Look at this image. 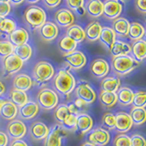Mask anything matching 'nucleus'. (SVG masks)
I'll use <instances>...</instances> for the list:
<instances>
[{
    "mask_svg": "<svg viewBox=\"0 0 146 146\" xmlns=\"http://www.w3.org/2000/svg\"><path fill=\"white\" fill-rule=\"evenodd\" d=\"M52 85L56 92L68 97L76 88L75 78L67 68H60L53 77Z\"/></svg>",
    "mask_w": 146,
    "mask_h": 146,
    "instance_id": "nucleus-1",
    "label": "nucleus"
},
{
    "mask_svg": "<svg viewBox=\"0 0 146 146\" xmlns=\"http://www.w3.org/2000/svg\"><path fill=\"white\" fill-rule=\"evenodd\" d=\"M140 65L136 59L130 55H125V56H119L112 58L111 59V68L115 74L119 76H126L129 73Z\"/></svg>",
    "mask_w": 146,
    "mask_h": 146,
    "instance_id": "nucleus-2",
    "label": "nucleus"
},
{
    "mask_svg": "<svg viewBox=\"0 0 146 146\" xmlns=\"http://www.w3.org/2000/svg\"><path fill=\"white\" fill-rule=\"evenodd\" d=\"M24 22L32 29H38L47 20V15L44 9L32 5L26 8L23 14Z\"/></svg>",
    "mask_w": 146,
    "mask_h": 146,
    "instance_id": "nucleus-3",
    "label": "nucleus"
},
{
    "mask_svg": "<svg viewBox=\"0 0 146 146\" xmlns=\"http://www.w3.org/2000/svg\"><path fill=\"white\" fill-rule=\"evenodd\" d=\"M55 75V70L53 66L48 61H39L35 65L33 70V79L35 82L43 84L51 80Z\"/></svg>",
    "mask_w": 146,
    "mask_h": 146,
    "instance_id": "nucleus-4",
    "label": "nucleus"
},
{
    "mask_svg": "<svg viewBox=\"0 0 146 146\" xmlns=\"http://www.w3.org/2000/svg\"><path fill=\"white\" fill-rule=\"evenodd\" d=\"M36 102L39 107L46 111L55 109L58 104V95L54 90L44 88L39 90L36 96Z\"/></svg>",
    "mask_w": 146,
    "mask_h": 146,
    "instance_id": "nucleus-5",
    "label": "nucleus"
},
{
    "mask_svg": "<svg viewBox=\"0 0 146 146\" xmlns=\"http://www.w3.org/2000/svg\"><path fill=\"white\" fill-rule=\"evenodd\" d=\"M67 136V131L63 129L62 125L55 124L51 131H49L48 136L44 140V146H61L62 137Z\"/></svg>",
    "mask_w": 146,
    "mask_h": 146,
    "instance_id": "nucleus-6",
    "label": "nucleus"
},
{
    "mask_svg": "<svg viewBox=\"0 0 146 146\" xmlns=\"http://www.w3.org/2000/svg\"><path fill=\"white\" fill-rule=\"evenodd\" d=\"M2 63H3L4 72L7 76L16 74V73H17L21 70L23 65H24V62L15 53L3 58Z\"/></svg>",
    "mask_w": 146,
    "mask_h": 146,
    "instance_id": "nucleus-7",
    "label": "nucleus"
},
{
    "mask_svg": "<svg viewBox=\"0 0 146 146\" xmlns=\"http://www.w3.org/2000/svg\"><path fill=\"white\" fill-rule=\"evenodd\" d=\"M74 91L76 97L83 100L88 105L92 104L97 99V94H96L95 90L87 82H83V83H80L79 86H77Z\"/></svg>",
    "mask_w": 146,
    "mask_h": 146,
    "instance_id": "nucleus-8",
    "label": "nucleus"
},
{
    "mask_svg": "<svg viewBox=\"0 0 146 146\" xmlns=\"http://www.w3.org/2000/svg\"><path fill=\"white\" fill-rule=\"evenodd\" d=\"M123 5L120 0H105L103 2L102 15L108 19L113 20L120 17Z\"/></svg>",
    "mask_w": 146,
    "mask_h": 146,
    "instance_id": "nucleus-9",
    "label": "nucleus"
},
{
    "mask_svg": "<svg viewBox=\"0 0 146 146\" xmlns=\"http://www.w3.org/2000/svg\"><path fill=\"white\" fill-rule=\"evenodd\" d=\"M88 140V141L96 146H105L110 143L111 134H110L108 130L104 129L102 127H99L90 131Z\"/></svg>",
    "mask_w": 146,
    "mask_h": 146,
    "instance_id": "nucleus-10",
    "label": "nucleus"
},
{
    "mask_svg": "<svg viewBox=\"0 0 146 146\" xmlns=\"http://www.w3.org/2000/svg\"><path fill=\"white\" fill-rule=\"evenodd\" d=\"M7 131L8 136L13 140L23 139L27 132V129L25 123L21 120H17V119L10 121V122L7 124Z\"/></svg>",
    "mask_w": 146,
    "mask_h": 146,
    "instance_id": "nucleus-11",
    "label": "nucleus"
},
{
    "mask_svg": "<svg viewBox=\"0 0 146 146\" xmlns=\"http://www.w3.org/2000/svg\"><path fill=\"white\" fill-rule=\"evenodd\" d=\"M64 60L68 64V66L72 70H80L87 63V58L83 52L80 50H74L73 52L65 55Z\"/></svg>",
    "mask_w": 146,
    "mask_h": 146,
    "instance_id": "nucleus-12",
    "label": "nucleus"
},
{
    "mask_svg": "<svg viewBox=\"0 0 146 146\" xmlns=\"http://www.w3.org/2000/svg\"><path fill=\"white\" fill-rule=\"evenodd\" d=\"M54 20L56 25L61 27H68L74 24L75 16L73 12L67 8H60L54 14Z\"/></svg>",
    "mask_w": 146,
    "mask_h": 146,
    "instance_id": "nucleus-13",
    "label": "nucleus"
},
{
    "mask_svg": "<svg viewBox=\"0 0 146 146\" xmlns=\"http://www.w3.org/2000/svg\"><path fill=\"white\" fill-rule=\"evenodd\" d=\"M132 126L133 122L129 113L121 111L115 115V129L119 133H126L129 131Z\"/></svg>",
    "mask_w": 146,
    "mask_h": 146,
    "instance_id": "nucleus-14",
    "label": "nucleus"
},
{
    "mask_svg": "<svg viewBox=\"0 0 146 146\" xmlns=\"http://www.w3.org/2000/svg\"><path fill=\"white\" fill-rule=\"evenodd\" d=\"M90 70L94 77L102 79V78H105L109 74L110 65L103 58H96L91 62L90 66Z\"/></svg>",
    "mask_w": 146,
    "mask_h": 146,
    "instance_id": "nucleus-15",
    "label": "nucleus"
},
{
    "mask_svg": "<svg viewBox=\"0 0 146 146\" xmlns=\"http://www.w3.org/2000/svg\"><path fill=\"white\" fill-rule=\"evenodd\" d=\"M39 36H41L44 41H52L55 38H57L58 36V27L53 22H47L44 23V25L41 26L38 29Z\"/></svg>",
    "mask_w": 146,
    "mask_h": 146,
    "instance_id": "nucleus-16",
    "label": "nucleus"
},
{
    "mask_svg": "<svg viewBox=\"0 0 146 146\" xmlns=\"http://www.w3.org/2000/svg\"><path fill=\"white\" fill-rule=\"evenodd\" d=\"M49 128L42 121H35L30 125L29 133L36 141L45 140L49 132Z\"/></svg>",
    "mask_w": 146,
    "mask_h": 146,
    "instance_id": "nucleus-17",
    "label": "nucleus"
},
{
    "mask_svg": "<svg viewBox=\"0 0 146 146\" xmlns=\"http://www.w3.org/2000/svg\"><path fill=\"white\" fill-rule=\"evenodd\" d=\"M39 112V106L36 102H27L22 107L18 108V115L23 120H30L35 118Z\"/></svg>",
    "mask_w": 146,
    "mask_h": 146,
    "instance_id": "nucleus-18",
    "label": "nucleus"
},
{
    "mask_svg": "<svg viewBox=\"0 0 146 146\" xmlns=\"http://www.w3.org/2000/svg\"><path fill=\"white\" fill-rule=\"evenodd\" d=\"M93 120L89 114L87 113H80L77 115V129L79 130L80 134L84 135L91 131L93 127Z\"/></svg>",
    "mask_w": 146,
    "mask_h": 146,
    "instance_id": "nucleus-19",
    "label": "nucleus"
},
{
    "mask_svg": "<svg viewBox=\"0 0 146 146\" xmlns=\"http://www.w3.org/2000/svg\"><path fill=\"white\" fill-rule=\"evenodd\" d=\"M130 21L125 17H117L112 20V30L116 36H120L121 38L128 36V32L130 29Z\"/></svg>",
    "mask_w": 146,
    "mask_h": 146,
    "instance_id": "nucleus-20",
    "label": "nucleus"
},
{
    "mask_svg": "<svg viewBox=\"0 0 146 146\" xmlns=\"http://www.w3.org/2000/svg\"><path fill=\"white\" fill-rule=\"evenodd\" d=\"M131 52L138 62L144 60L146 57V42L143 38L132 41L131 45Z\"/></svg>",
    "mask_w": 146,
    "mask_h": 146,
    "instance_id": "nucleus-21",
    "label": "nucleus"
},
{
    "mask_svg": "<svg viewBox=\"0 0 146 146\" xmlns=\"http://www.w3.org/2000/svg\"><path fill=\"white\" fill-rule=\"evenodd\" d=\"M9 41L15 46V47H18V46H22L24 44H27L29 41V32H27L25 29H16L12 33L8 35Z\"/></svg>",
    "mask_w": 146,
    "mask_h": 146,
    "instance_id": "nucleus-22",
    "label": "nucleus"
},
{
    "mask_svg": "<svg viewBox=\"0 0 146 146\" xmlns=\"http://www.w3.org/2000/svg\"><path fill=\"white\" fill-rule=\"evenodd\" d=\"M32 85H33V80H32L31 77L27 74H24V73L17 75L15 79L13 80L14 89L18 90L20 91H24V92L29 90Z\"/></svg>",
    "mask_w": 146,
    "mask_h": 146,
    "instance_id": "nucleus-23",
    "label": "nucleus"
},
{
    "mask_svg": "<svg viewBox=\"0 0 146 146\" xmlns=\"http://www.w3.org/2000/svg\"><path fill=\"white\" fill-rule=\"evenodd\" d=\"M85 10L90 17L98 18L103 14V2L102 0H88Z\"/></svg>",
    "mask_w": 146,
    "mask_h": 146,
    "instance_id": "nucleus-24",
    "label": "nucleus"
},
{
    "mask_svg": "<svg viewBox=\"0 0 146 146\" xmlns=\"http://www.w3.org/2000/svg\"><path fill=\"white\" fill-rule=\"evenodd\" d=\"M117 94V102L121 106H129L132 104L134 92L131 89L128 87H120L116 92Z\"/></svg>",
    "mask_w": 146,
    "mask_h": 146,
    "instance_id": "nucleus-25",
    "label": "nucleus"
},
{
    "mask_svg": "<svg viewBox=\"0 0 146 146\" xmlns=\"http://www.w3.org/2000/svg\"><path fill=\"white\" fill-rule=\"evenodd\" d=\"M112 58L119 57V56H125L131 53V45L128 44L124 41L116 39L113 43L111 48L109 49Z\"/></svg>",
    "mask_w": 146,
    "mask_h": 146,
    "instance_id": "nucleus-26",
    "label": "nucleus"
},
{
    "mask_svg": "<svg viewBox=\"0 0 146 146\" xmlns=\"http://www.w3.org/2000/svg\"><path fill=\"white\" fill-rule=\"evenodd\" d=\"M120 87H121V80L119 77H115V76L105 77L102 80V83H100L102 91H108V92L116 93Z\"/></svg>",
    "mask_w": 146,
    "mask_h": 146,
    "instance_id": "nucleus-27",
    "label": "nucleus"
},
{
    "mask_svg": "<svg viewBox=\"0 0 146 146\" xmlns=\"http://www.w3.org/2000/svg\"><path fill=\"white\" fill-rule=\"evenodd\" d=\"M77 45L78 43L76 41H74L67 35H64L58 40V48L59 49V51L63 54V56H65V55H68L73 52L74 50H76Z\"/></svg>",
    "mask_w": 146,
    "mask_h": 146,
    "instance_id": "nucleus-28",
    "label": "nucleus"
},
{
    "mask_svg": "<svg viewBox=\"0 0 146 146\" xmlns=\"http://www.w3.org/2000/svg\"><path fill=\"white\" fill-rule=\"evenodd\" d=\"M102 29V27L99 22H96V21L90 22L84 29L86 38L89 41H91V42L97 41L100 38Z\"/></svg>",
    "mask_w": 146,
    "mask_h": 146,
    "instance_id": "nucleus-29",
    "label": "nucleus"
},
{
    "mask_svg": "<svg viewBox=\"0 0 146 146\" xmlns=\"http://www.w3.org/2000/svg\"><path fill=\"white\" fill-rule=\"evenodd\" d=\"M116 34L114 33V31L112 30L111 27H104L102 29V32H100V40L105 47H106L108 49H110L111 48V46L113 45V43L115 42L116 38Z\"/></svg>",
    "mask_w": 146,
    "mask_h": 146,
    "instance_id": "nucleus-30",
    "label": "nucleus"
},
{
    "mask_svg": "<svg viewBox=\"0 0 146 146\" xmlns=\"http://www.w3.org/2000/svg\"><path fill=\"white\" fill-rule=\"evenodd\" d=\"M18 113V108L10 100H7V102L3 105L2 109L0 110V115L3 119L7 121L14 120Z\"/></svg>",
    "mask_w": 146,
    "mask_h": 146,
    "instance_id": "nucleus-31",
    "label": "nucleus"
},
{
    "mask_svg": "<svg viewBox=\"0 0 146 146\" xmlns=\"http://www.w3.org/2000/svg\"><path fill=\"white\" fill-rule=\"evenodd\" d=\"M66 35L68 36H70L74 41H76L77 43H80L86 38L84 29L77 24H73L70 27H67Z\"/></svg>",
    "mask_w": 146,
    "mask_h": 146,
    "instance_id": "nucleus-32",
    "label": "nucleus"
},
{
    "mask_svg": "<svg viewBox=\"0 0 146 146\" xmlns=\"http://www.w3.org/2000/svg\"><path fill=\"white\" fill-rule=\"evenodd\" d=\"M9 100L17 108H20L29 102V97H27V93L24 92V91L12 89L10 90V92H9Z\"/></svg>",
    "mask_w": 146,
    "mask_h": 146,
    "instance_id": "nucleus-33",
    "label": "nucleus"
},
{
    "mask_svg": "<svg viewBox=\"0 0 146 146\" xmlns=\"http://www.w3.org/2000/svg\"><path fill=\"white\" fill-rule=\"evenodd\" d=\"M145 35L144 27L140 24L139 22H132L130 24L129 32H128V36L132 41L139 40L143 38Z\"/></svg>",
    "mask_w": 146,
    "mask_h": 146,
    "instance_id": "nucleus-34",
    "label": "nucleus"
},
{
    "mask_svg": "<svg viewBox=\"0 0 146 146\" xmlns=\"http://www.w3.org/2000/svg\"><path fill=\"white\" fill-rule=\"evenodd\" d=\"M99 99L102 105L106 109H111L117 104V94L115 92L100 91Z\"/></svg>",
    "mask_w": 146,
    "mask_h": 146,
    "instance_id": "nucleus-35",
    "label": "nucleus"
},
{
    "mask_svg": "<svg viewBox=\"0 0 146 146\" xmlns=\"http://www.w3.org/2000/svg\"><path fill=\"white\" fill-rule=\"evenodd\" d=\"M130 116L133 122V125H143L146 121V111L145 108L132 107L130 112Z\"/></svg>",
    "mask_w": 146,
    "mask_h": 146,
    "instance_id": "nucleus-36",
    "label": "nucleus"
},
{
    "mask_svg": "<svg viewBox=\"0 0 146 146\" xmlns=\"http://www.w3.org/2000/svg\"><path fill=\"white\" fill-rule=\"evenodd\" d=\"M17 56L23 62L27 61L32 56V48L29 44H24L22 46L15 47V51H14Z\"/></svg>",
    "mask_w": 146,
    "mask_h": 146,
    "instance_id": "nucleus-37",
    "label": "nucleus"
},
{
    "mask_svg": "<svg viewBox=\"0 0 146 146\" xmlns=\"http://www.w3.org/2000/svg\"><path fill=\"white\" fill-rule=\"evenodd\" d=\"M70 113V110H68V105L66 104H60L57 106L54 110V112H53V116L54 119L57 121V122L58 124H62V122L68 114Z\"/></svg>",
    "mask_w": 146,
    "mask_h": 146,
    "instance_id": "nucleus-38",
    "label": "nucleus"
},
{
    "mask_svg": "<svg viewBox=\"0 0 146 146\" xmlns=\"http://www.w3.org/2000/svg\"><path fill=\"white\" fill-rule=\"evenodd\" d=\"M17 29V23L11 18L3 17L0 24V33L9 35Z\"/></svg>",
    "mask_w": 146,
    "mask_h": 146,
    "instance_id": "nucleus-39",
    "label": "nucleus"
},
{
    "mask_svg": "<svg viewBox=\"0 0 146 146\" xmlns=\"http://www.w3.org/2000/svg\"><path fill=\"white\" fill-rule=\"evenodd\" d=\"M68 107L70 113L74 114V115H79L80 113H84V111L88 107V104L84 102L83 100L77 98L75 100V102L73 103H70V105H68Z\"/></svg>",
    "mask_w": 146,
    "mask_h": 146,
    "instance_id": "nucleus-40",
    "label": "nucleus"
},
{
    "mask_svg": "<svg viewBox=\"0 0 146 146\" xmlns=\"http://www.w3.org/2000/svg\"><path fill=\"white\" fill-rule=\"evenodd\" d=\"M15 51V46L9 40H0V57L5 58Z\"/></svg>",
    "mask_w": 146,
    "mask_h": 146,
    "instance_id": "nucleus-41",
    "label": "nucleus"
},
{
    "mask_svg": "<svg viewBox=\"0 0 146 146\" xmlns=\"http://www.w3.org/2000/svg\"><path fill=\"white\" fill-rule=\"evenodd\" d=\"M102 124L106 130H113L115 128V115L111 112H105L102 119Z\"/></svg>",
    "mask_w": 146,
    "mask_h": 146,
    "instance_id": "nucleus-42",
    "label": "nucleus"
},
{
    "mask_svg": "<svg viewBox=\"0 0 146 146\" xmlns=\"http://www.w3.org/2000/svg\"><path fill=\"white\" fill-rule=\"evenodd\" d=\"M146 105V93L143 90H140L134 92L133 100H132V107L136 108H145Z\"/></svg>",
    "mask_w": 146,
    "mask_h": 146,
    "instance_id": "nucleus-43",
    "label": "nucleus"
},
{
    "mask_svg": "<svg viewBox=\"0 0 146 146\" xmlns=\"http://www.w3.org/2000/svg\"><path fill=\"white\" fill-rule=\"evenodd\" d=\"M62 127L66 130L70 131H76L77 130V115L70 113L64 119L62 122Z\"/></svg>",
    "mask_w": 146,
    "mask_h": 146,
    "instance_id": "nucleus-44",
    "label": "nucleus"
},
{
    "mask_svg": "<svg viewBox=\"0 0 146 146\" xmlns=\"http://www.w3.org/2000/svg\"><path fill=\"white\" fill-rule=\"evenodd\" d=\"M113 146H131V137L125 133H119L113 141Z\"/></svg>",
    "mask_w": 146,
    "mask_h": 146,
    "instance_id": "nucleus-45",
    "label": "nucleus"
},
{
    "mask_svg": "<svg viewBox=\"0 0 146 146\" xmlns=\"http://www.w3.org/2000/svg\"><path fill=\"white\" fill-rule=\"evenodd\" d=\"M66 3L70 10L80 11L84 7V0H66Z\"/></svg>",
    "mask_w": 146,
    "mask_h": 146,
    "instance_id": "nucleus-46",
    "label": "nucleus"
},
{
    "mask_svg": "<svg viewBox=\"0 0 146 146\" xmlns=\"http://www.w3.org/2000/svg\"><path fill=\"white\" fill-rule=\"evenodd\" d=\"M131 146H146V141L141 134H133L131 137Z\"/></svg>",
    "mask_w": 146,
    "mask_h": 146,
    "instance_id": "nucleus-47",
    "label": "nucleus"
},
{
    "mask_svg": "<svg viewBox=\"0 0 146 146\" xmlns=\"http://www.w3.org/2000/svg\"><path fill=\"white\" fill-rule=\"evenodd\" d=\"M11 12V5L9 3L0 2V17H7Z\"/></svg>",
    "mask_w": 146,
    "mask_h": 146,
    "instance_id": "nucleus-48",
    "label": "nucleus"
},
{
    "mask_svg": "<svg viewBox=\"0 0 146 146\" xmlns=\"http://www.w3.org/2000/svg\"><path fill=\"white\" fill-rule=\"evenodd\" d=\"M134 6L137 10L141 14L146 13V0H135Z\"/></svg>",
    "mask_w": 146,
    "mask_h": 146,
    "instance_id": "nucleus-49",
    "label": "nucleus"
},
{
    "mask_svg": "<svg viewBox=\"0 0 146 146\" xmlns=\"http://www.w3.org/2000/svg\"><path fill=\"white\" fill-rule=\"evenodd\" d=\"M44 5L48 8H55L60 5L62 0H42Z\"/></svg>",
    "mask_w": 146,
    "mask_h": 146,
    "instance_id": "nucleus-50",
    "label": "nucleus"
},
{
    "mask_svg": "<svg viewBox=\"0 0 146 146\" xmlns=\"http://www.w3.org/2000/svg\"><path fill=\"white\" fill-rule=\"evenodd\" d=\"M9 143V138L7 133L0 131V146H7Z\"/></svg>",
    "mask_w": 146,
    "mask_h": 146,
    "instance_id": "nucleus-51",
    "label": "nucleus"
},
{
    "mask_svg": "<svg viewBox=\"0 0 146 146\" xmlns=\"http://www.w3.org/2000/svg\"><path fill=\"white\" fill-rule=\"evenodd\" d=\"M9 146H29L25 141H23L22 139L20 140H13Z\"/></svg>",
    "mask_w": 146,
    "mask_h": 146,
    "instance_id": "nucleus-52",
    "label": "nucleus"
},
{
    "mask_svg": "<svg viewBox=\"0 0 146 146\" xmlns=\"http://www.w3.org/2000/svg\"><path fill=\"white\" fill-rule=\"evenodd\" d=\"M25 0H9V4L13 5V6H19Z\"/></svg>",
    "mask_w": 146,
    "mask_h": 146,
    "instance_id": "nucleus-53",
    "label": "nucleus"
},
{
    "mask_svg": "<svg viewBox=\"0 0 146 146\" xmlns=\"http://www.w3.org/2000/svg\"><path fill=\"white\" fill-rule=\"evenodd\" d=\"M5 90H6V87L2 83V81H0V97L4 94Z\"/></svg>",
    "mask_w": 146,
    "mask_h": 146,
    "instance_id": "nucleus-54",
    "label": "nucleus"
},
{
    "mask_svg": "<svg viewBox=\"0 0 146 146\" xmlns=\"http://www.w3.org/2000/svg\"><path fill=\"white\" fill-rule=\"evenodd\" d=\"M80 146H96V145H94V144H92L91 143H90V141H85V143H82Z\"/></svg>",
    "mask_w": 146,
    "mask_h": 146,
    "instance_id": "nucleus-55",
    "label": "nucleus"
},
{
    "mask_svg": "<svg viewBox=\"0 0 146 146\" xmlns=\"http://www.w3.org/2000/svg\"><path fill=\"white\" fill-rule=\"evenodd\" d=\"M7 102V100H3V99H0V110L2 109V107H3V105Z\"/></svg>",
    "mask_w": 146,
    "mask_h": 146,
    "instance_id": "nucleus-56",
    "label": "nucleus"
},
{
    "mask_svg": "<svg viewBox=\"0 0 146 146\" xmlns=\"http://www.w3.org/2000/svg\"><path fill=\"white\" fill-rule=\"evenodd\" d=\"M40 0H27V2L29 4H36V3H38Z\"/></svg>",
    "mask_w": 146,
    "mask_h": 146,
    "instance_id": "nucleus-57",
    "label": "nucleus"
},
{
    "mask_svg": "<svg viewBox=\"0 0 146 146\" xmlns=\"http://www.w3.org/2000/svg\"><path fill=\"white\" fill-rule=\"evenodd\" d=\"M0 2H5V3H9V0H0Z\"/></svg>",
    "mask_w": 146,
    "mask_h": 146,
    "instance_id": "nucleus-58",
    "label": "nucleus"
},
{
    "mask_svg": "<svg viewBox=\"0 0 146 146\" xmlns=\"http://www.w3.org/2000/svg\"><path fill=\"white\" fill-rule=\"evenodd\" d=\"M2 19H3V17H0V24H1V21H2Z\"/></svg>",
    "mask_w": 146,
    "mask_h": 146,
    "instance_id": "nucleus-59",
    "label": "nucleus"
},
{
    "mask_svg": "<svg viewBox=\"0 0 146 146\" xmlns=\"http://www.w3.org/2000/svg\"><path fill=\"white\" fill-rule=\"evenodd\" d=\"M120 1H121V2H124V1H126V0H120Z\"/></svg>",
    "mask_w": 146,
    "mask_h": 146,
    "instance_id": "nucleus-60",
    "label": "nucleus"
}]
</instances>
